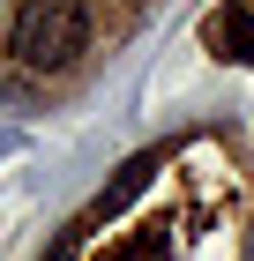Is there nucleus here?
Returning a JSON list of instances; mask_svg holds the SVG:
<instances>
[{
  "label": "nucleus",
  "instance_id": "f257e3e1",
  "mask_svg": "<svg viewBox=\"0 0 254 261\" xmlns=\"http://www.w3.org/2000/svg\"><path fill=\"white\" fill-rule=\"evenodd\" d=\"M8 53L22 67H75L90 53V8L82 0H22L15 8V30H8Z\"/></svg>",
  "mask_w": 254,
  "mask_h": 261
},
{
  "label": "nucleus",
  "instance_id": "f03ea898",
  "mask_svg": "<svg viewBox=\"0 0 254 261\" xmlns=\"http://www.w3.org/2000/svg\"><path fill=\"white\" fill-rule=\"evenodd\" d=\"M210 45L224 53V60L254 67V0H239V8H217V15H210Z\"/></svg>",
  "mask_w": 254,
  "mask_h": 261
},
{
  "label": "nucleus",
  "instance_id": "7ed1b4c3",
  "mask_svg": "<svg viewBox=\"0 0 254 261\" xmlns=\"http://www.w3.org/2000/svg\"><path fill=\"white\" fill-rule=\"evenodd\" d=\"M150 172H157V157H135V164H127V172H120V179H112V194H105V209H120V201L135 194V187L150 179Z\"/></svg>",
  "mask_w": 254,
  "mask_h": 261
}]
</instances>
